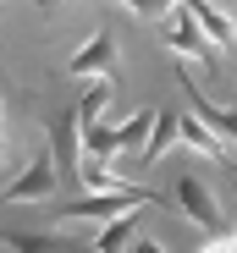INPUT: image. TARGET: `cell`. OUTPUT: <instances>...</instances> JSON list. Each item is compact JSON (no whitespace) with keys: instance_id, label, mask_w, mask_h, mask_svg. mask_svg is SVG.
<instances>
[{"instance_id":"cell-1","label":"cell","mask_w":237,"mask_h":253,"mask_svg":"<svg viewBox=\"0 0 237 253\" xmlns=\"http://www.w3.org/2000/svg\"><path fill=\"white\" fill-rule=\"evenodd\" d=\"M154 198L127 187V193H83V198H72V204H55V215L61 220H116V215H133V209H149Z\"/></svg>"},{"instance_id":"cell-2","label":"cell","mask_w":237,"mask_h":253,"mask_svg":"<svg viewBox=\"0 0 237 253\" xmlns=\"http://www.w3.org/2000/svg\"><path fill=\"white\" fill-rule=\"evenodd\" d=\"M154 28H160V44H166L182 66H193V61H204V66H210V39L199 33V22H193L182 6H171L160 22H154Z\"/></svg>"},{"instance_id":"cell-3","label":"cell","mask_w":237,"mask_h":253,"mask_svg":"<svg viewBox=\"0 0 237 253\" xmlns=\"http://www.w3.org/2000/svg\"><path fill=\"white\" fill-rule=\"evenodd\" d=\"M149 126H154V110H138V116H127L122 126H83V143H89V154L99 160H116V154H127L143 132H149Z\"/></svg>"},{"instance_id":"cell-4","label":"cell","mask_w":237,"mask_h":253,"mask_svg":"<svg viewBox=\"0 0 237 253\" xmlns=\"http://www.w3.org/2000/svg\"><path fill=\"white\" fill-rule=\"evenodd\" d=\"M55 154L50 149H39L33 160H28V171L6 187V193H0V204H45V198H55Z\"/></svg>"},{"instance_id":"cell-5","label":"cell","mask_w":237,"mask_h":253,"mask_svg":"<svg viewBox=\"0 0 237 253\" xmlns=\"http://www.w3.org/2000/svg\"><path fill=\"white\" fill-rule=\"evenodd\" d=\"M177 209H182V215L193 220V226H199L204 237H221V204H215V193L199 182V176H177Z\"/></svg>"},{"instance_id":"cell-6","label":"cell","mask_w":237,"mask_h":253,"mask_svg":"<svg viewBox=\"0 0 237 253\" xmlns=\"http://www.w3.org/2000/svg\"><path fill=\"white\" fill-rule=\"evenodd\" d=\"M110 66H116V33L99 28V33H89V44L66 61V77H83L89 83V77H105Z\"/></svg>"},{"instance_id":"cell-7","label":"cell","mask_w":237,"mask_h":253,"mask_svg":"<svg viewBox=\"0 0 237 253\" xmlns=\"http://www.w3.org/2000/svg\"><path fill=\"white\" fill-rule=\"evenodd\" d=\"M177 6L199 22V33L210 39L215 50H226V55H237V28L226 22V11H215V0H177Z\"/></svg>"},{"instance_id":"cell-8","label":"cell","mask_w":237,"mask_h":253,"mask_svg":"<svg viewBox=\"0 0 237 253\" xmlns=\"http://www.w3.org/2000/svg\"><path fill=\"white\" fill-rule=\"evenodd\" d=\"M182 88H188V99H193V116H204L210 132H221L226 143H237V105H210L199 88H193V66H182Z\"/></svg>"},{"instance_id":"cell-9","label":"cell","mask_w":237,"mask_h":253,"mask_svg":"<svg viewBox=\"0 0 237 253\" xmlns=\"http://www.w3.org/2000/svg\"><path fill=\"white\" fill-rule=\"evenodd\" d=\"M138 220H143V209H133V215H116V220H105V226L94 231L89 253H127V248H133V237H138Z\"/></svg>"},{"instance_id":"cell-10","label":"cell","mask_w":237,"mask_h":253,"mask_svg":"<svg viewBox=\"0 0 237 253\" xmlns=\"http://www.w3.org/2000/svg\"><path fill=\"white\" fill-rule=\"evenodd\" d=\"M0 248H11V253H89L66 237H50V231H0Z\"/></svg>"},{"instance_id":"cell-11","label":"cell","mask_w":237,"mask_h":253,"mask_svg":"<svg viewBox=\"0 0 237 253\" xmlns=\"http://www.w3.org/2000/svg\"><path fill=\"white\" fill-rule=\"evenodd\" d=\"M171 143H177V110H154V126H149V143H143V165H154V160H166L171 154Z\"/></svg>"},{"instance_id":"cell-12","label":"cell","mask_w":237,"mask_h":253,"mask_svg":"<svg viewBox=\"0 0 237 253\" xmlns=\"http://www.w3.org/2000/svg\"><path fill=\"white\" fill-rule=\"evenodd\" d=\"M177 138H182V143H193L204 160H221V154H226V143L210 132V126H204L199 116H177Z\"/></svg>"},{"instance_id":"cell-13","label":"cell","mask_w":237,"mask_h":253,"mask_svg":"<svg viewBox=\"0 0 237 253\" xmlns=\"http://www.w3.org/2000/svg\"><path fill=\"white\" fill-rule=\"evenodd\" d=\"M77 182H83L89 193H127V187H116V176L105 171L99 160H77Z\"/></svg>"},{"instance_id":"cell-14","label":"cell","mask_w":237,"mask_h":253,"mask_svg":"<svg viewBox=\"0 0 237 253\" xmlns=\"http://www.w3.org/2000/svg\"><path fill=\"white\" fill-rule=\"evenodd\" d=\"M110 94H116V88H110V77H105V83H94V88L77 99V126H94V116L110 105Z\"/></svg>"},{"instance_id":"cell-15","label":"cell","mask_w":237,"mask_h":253,"mask_svg":"<svg viewBox=\"0 0 237 253\" xmlns=\"http://www.w3.org/2000/svg\"><path fill=\"white\" fill-rule=\"evenodd\" d=\"M77 132H83V126H77V110H61V121H55V149H61V160L72 165V154H77ZM61 165V171H66Z\"/></svg>"},{"instance_id":"cell-16","label":"cell","mask_w":237,"mask_h":253,"mask_svg":"<svg viewBox=\"0 0 237 253\" xmlns=\"http://www.w3.org/2000/svg\"><path fill=\"white\" fill-rule=\"evenodd\" d=\"M122 6H127L133 17H143V22H160V17L177 6V0H122Z\"/></svg>"},{"instance_id":"cell-17","label":"cell","mask_w":237,"mask_h":253,"mask_svg":"<svg viewBox=\"0 0 237 253\" xmlns=\"http://www.w3.org/2000/svg\"><path fill=\"white\" fill-rule=\"evenodd\" d=\"M199 253H237V242L221 231V237H204V248H199Z\"/></svg>"},{"instance_id":"cell-18","label":"cell","mask_w":237,"mask_h":253,"mask_svg":"<svg viewBox=\"0 0 237 253\" xmlns=\"http://www.w3.org/2000/svg\"><path fill=\"white\" fill-rule=\"evenodd\" d=\"M127 253H166V242H154V237H133Z\"/></svg>"},{"instance_id":"cell-19","label":"cell","mask_w":237,"mask_h":253,"mask_svg":"<svg viewBox=\"0 0 237 253\" xmlns=\"http://www.w3.org/2000/svg\"><path fill=\"white\" fill-rule=\"evenodd\" d=\"M0 165H6V99H0Z\"/></svg>"},{"instance_id":"cell-20","label":"cell","mask_w":237,"mask_h":253,"mask_svg":"<svg viewBox=\"0 0 237 253\" xmlns=\"http://www.w3.org/2000/svg\"><path fill=\"white\" fill-rule=\"evenodd\" d=\"M55 6H61V0H39V11H55Z\"/></svg>"},{"instance_id":"cell-21","label":"cell","mask_w":237,"mask_h":253,"mask_svg":"<svg viewBox=\"0 0 237 253\" xmlns=\"http://www.w3.org/2000/svg\"><path fill=\"white\" fill-rule=\"evenodd\" d=\"M232 242H237V231H232Z\"/></svg>"}]
</instances>
